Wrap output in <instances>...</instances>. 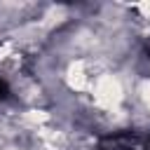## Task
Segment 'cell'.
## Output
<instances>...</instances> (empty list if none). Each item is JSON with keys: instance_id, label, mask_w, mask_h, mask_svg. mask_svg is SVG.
Masks as SVG:
<instances>
[{"instance_id": "6da1fadb", "label": "cell", "mask_w": 150, "mask_h": 150, "mask_svg": "<svg viewBox=\"0 0 150 150\" xmlns=\"http://www.w3.org/2000/svg\"><path fill=\"white\" fill-rule=\"evenodd\" d=\"M101 150H150V134L134 131V129L110 134L103 138Z\"/></svg>"}, {"instance_id": "7a4b0ae2", "label": "cell", "mask_w": 150, "mask_h": 150, "mask_svg": "<svg viewBox=\"0 0 150 150\" xmlns=\"http://www.w3.org/2000/svg\"><path fill=\"white\" fill-rule=\"evenodd\" d=\"M7 96V84H5V80L0 77V98H5Z\"/></svg>"}]
</instances>
